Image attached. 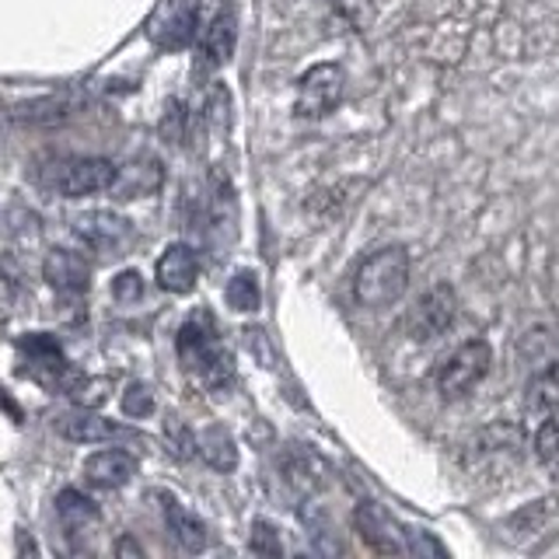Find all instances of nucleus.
I'll list each match as a JSON object with an SVG mask.
<instances>
[{
  "instance_id": "f03ea898",
  "label": "nucleus",
  "mask_w": 559,
  "mask_h": 559,
  "mask_svg": "<svg viewBox=\"0 0 559 559\" xmlns=\"http://www.w3.org/2000/svg\"><path fill=\"white\" fill-rule=\"evenodd\" d=\"M409 252L402 245H384L360 259L354 273V297L364 308H389L409 287Z\"/></svg>"
},
{
  "instance_id": "423d86ee",
  "label": "nucleus",
  "mask_w": 559,
  "mask_h": 559,
  "mask_svg": "<svg viewBox=\"0 0 559 559\" xmlns=\"http://www.w3.org/2000/svg\"><path fill=\"white\" fill-rule=\"evenodd\" d=\"M454 314H459V294H454L451 284H433L419 301L413 305V311L406 314V332L416 343H430L437 336H444L451 329Z\"/></svg>"
},
{
  "instance_id": "4468645a",
  "label": "nucleus",
  "mask_w": 559,
  "mask_h": 559,
  "mask_svg": "<svg viewBox=\"0 0 559 559\" xmlns=\"http://www.w3.org/2000/svg\"><path fill=\"white\" fill-rule=\"evenodd\" d=\"M162 182H165V165L151 154H140L127 168H116L112 192H119V200H144L162 189Z\"/></svg>"
},
{
  "instance_id": "b1692460",
  "label": "nucleus",
  "mask_w": 559,
  "mask_h": 559,
  "mask_svg": "<svg viewBox=\"0 0 559 559\" xmlns=\"http://www.w3.org/2000/svg\"><path fill=\"white\" fill-rule=\"evenodd\" d=\"M535 451H538L542 462H549V465L559 462V413L556 409L549 419H542V427L535 433Z\"/></svg>"
},
{
  "instance_id": "5701e85b",
  "label": "nucleus",
  "mask_w": 559,
  "mask_h": 559,
  "mask_svg": "<svg viewBox=\"0 0 559 559\" xmlns=\"http://www.w3.org/2000/svg\"><path fill=\"white\" fill-rule=\"evenodd\" d=\"M165 441L179 459H192V454H197V433H192L186 427V419H179V416L165 419Z\"/></svg>"
},
{
  "instance_id": "20e7f679",
  "label": "nucleus",
  "mask_w": 559,
  "mask_h": 559,
  "mask_svg": "<svg viewBox=\"0 0 559 559\" xmlns=\"http://www.w3.org/2000/svg\"><path fill=\"white\" fill-rule=\"evenodd\" d=\"M235 39H238V22L231 4L224 0H203L197 4V32H192V43L200 46V57L206 63H227L235 52Z\"/></svg>"
},
{
  "instance_id": "7ed1b4c3",
  "label": "nucleus",
  "mask_w": 559,
  "mask_h": 559,
  "mask_svg": "<svg viewBox=\"0 0 559 559\" xmlns=\"http://www.w3.org/2000/svg\"><path fill=\"white\" fill-rule=\"evenodd\" d=\"M346 92V74L340 63H314L308 67L301 81H297V98L294 112L301 119H325L329 112H336V105L343 102Z\"/></svg>"
},
{
  "instance_id": "bb28decb",
  "label": "nucleus",
  "mask_w": 559,
  "mask_h": 559,
  "mask_svg": "<svg viewBox=\"0 0 559 559\" xmlns=\"http://www.w3.org/2000/svg\"><path fill=\"white\" fill-rule=\"evenodd\" d=\"M249 546L259 556H270V552L280 556V552H284V546H280V538H276V528H273V524H266V521L252 524V542H249Z\"/></svg>"
},
{
  "instance_id": "cd10ccee",
  "label": "nucleus",
  "mask_w": 559,
  "mask_h": 559,
  "mask_svg": "<svg viewBox=\"0 0 559 559\" xmlns=\"http://www.w3.org/2000/svg\"><path fill=\"white\" fill-rule=\"evenodd\" d=\"M116 552H119V556H127V552L140 556V552H144V549H140V546H136V542H133V538H119V546H116Z\"/></svg>"
},
{
  "instance_id": "c85d7f7f",
  "label": "nucleus",
  "mask_w": 559,
  "mask_h": 559,
  "mask_svg": "<svg viewBox=\"0 0 559 559\" xmlns=\"http://www.w3.org/2000/svg\"><path fill=\"white\" fill-rule=\"evenodd\" d=\"M556 465H559V462H556Z\"/></svg>"
},
{
  "instance_id": "4be33fe9",
  "label": "nucleus",
  "mask_w": 559,
  "mask_h": 559,
  "mask_svg": "<svg viewBox=\"0 0 559 559\" xmlns=\"http://www.w3.org/2000/svg\"><path fill=\"white\" fill-rule=\"evenodd\" d=\"M287 476L297 489H314L322 486V465L311 451H294V459L287 462Z\"/></svg>"
},
{
  "instance_id": "9b49d317",
  "label": "nucleus",
  "mask_w": 559,
  "mask_h": 559,
  "mask_svg": "<svg viewBox=\"0 0 559 559\" xmlns=\"http://www.w3.org/2000/svg\"><path fill=\"white\" fill-rule=\"evenodd\" d=\"M57 433L67 437L74 444H105V441H119V437H130L133 430L116 424V419H105L95 409H74V413H63L57 416Z\"/></svg>"
},
{
  "instance_id": "2eb2a0df",
  "label": "nucleus",
  "mask_w": 559,
  "mask_h": 559,
  "mask_svg": "<svg viewBox=\"0 0 559 559\" xmlns=\"http://www.w3.org/2000/svg\"><path fill=\"white\" fill-rule=\"evenodd\" d=\"M84 476L92 486L102 489H119L136 476V459L122 448H102L84 462Z\"/></svg>"
},
{
  "instance_id": "dca6fc26",
  "label": "nucleus",
  "mask_w": 559,
  "mask_h": 559,
  "mask_svg": "<svg viewBox=\"0 0 559 559\" xmlns=\"http://www.w3.org/2000/svg\"><path fill=\"white\" fill-rule=\"evenodd\" d=\"M165 524H168V532L171 538L179 542V546L186 552H203L210 546V528H206V521L200 514H192L186 511L182 503H175L171 497H165Z\"/></svg>"
},
{
  "instance_id": "412c9836",
  "label": "nucleus",
  "mask_w": 559,
  "mask_h": 559,
  "mask_svg": "<svg viewBox=\"0 0 559 559\" xmlns=\"http://www.w3.org/2000/svg\"><path fill=\"white\" fill-rule=\"evenodd\" d=\"M224 297H227V305H231L235 311H245V314H249V311H259L262 294H259V280H255V273H252V270L235 273L231 280H227Z\"/></svg>"
},
{
  "instance_id": "39448f33",
  "label": "nucleus",
  "mask_w": 559,
  "mask_h": 559,
  "mask_svg": "<svg viewBox=\"0 0 559 559\" xmlns=\"http://www.w3.org/2000/svg\"><path fill=\"white\" fill-rule=\"evenodd\" d=\"M489 364H493V349H489V343L468 340L441 364V371H437V389H441L444 399H462L489 374Z\"/></svg>"
},
{
  "instance_id": "f8f14e48",
  "label": "nucleus",
  "mask_w": 559,
  "mask_h": 559,
  "mask_svg": "<svg viewBox=\"0 0 559 559\" xmlns=\"http://www.w3.org/2000/svg\"><path fill=\"white\" fill-rule=\"evenodd\" d=\"M154 280L168 294H189L200 280V255L182 241L168 245L162 259L154 262Z\"/></svg>"
},
{
  "instance_id": "a211bd4d",
  "label": "nucleus",
  "mask_w": 559,
  "mask_h": 559,
  "mask_svg": "<svg viewBox=\"0 0 559 559\" xmlns=\"http://www.w3.org/2000/svg\"><path fill=\"white\" fill-rule=\"evenodd\" d=\"M556 511H559V500L556 497H542L532 507H521V511H514L511 521H507V532H511V538L535 535Z\"/></svg>"
},
{
  "instance_id": "9d476101",
  "label": "nucleus",
  "mask_w": 559,
  "mask_h": 559,
  "mask_svg": "<svg viewBox=\"0 0 559 559\" xmlns=\"http://www.w3.org/2000/svg\"><path fill=\"white\" fill-rule=\"evenodd\" d=\"M74 235H78L84 245H92V249L116 255V252L122 249V245L130 241L133 227H130L127 217L112 214V210H92V214H81V217L74 221Z\"/></svg>"
},
{
  "instance_id": "1a4fd4ad",
  "label": "nucleus",
  "mask_w": 559,
  "mask_h": 559,
  "mask_svg": "<svg viewBox=\"0 0 559 559\" xmlns=\"http://www.w3.org/2000/svg\"><path fill=\"white\" fill-rule=\"evenodd\" d=\"M197 32V4L192 0H162L147 17V35L162 49H182Z\"/></svg>"
},
{
  "instance_id": "f3484780",
  "label": "nucleus",
  "mask_w": 559,
  "mask_h": 559,
  "mask_svg": "<svg viewBox=\"0 0 559 559\" xmlns=\"http://www.w3.org/2000/svg\"><path fill=\"white\" fill-rule=\"evenodd\" d=\"M197 454L217 472H231L238 465V448H235V437L227 433L224 427H206L197 437Z\"/></svg>"
},
{
  "instance_id": "ddd939ff",
  "label": "nucleus",
  "mask_w": 559,
  "mask_h": 559,
  "mask_svg": "<svg viewBox=\"0 0 559 559\" xmlns=\"http://www.w3.org/2000/svg\"><path fill=\"white\" fill-rule=\"evenodd\" d=\"M43 276L52 290L60 294H81L92 284V262H87L81 252L70 249H49L43 259Z\"/></svg>"
},
{
  "instance_id": "6ab92c4d",
  "label": "nucleus",
  "mask_w": 559,
  "mask_h": 559,
  "mask_svg": "<svg viewBox=\"0 0 559 559\" xmlns=\"http://www.w3.org/2000/svg\"><path fill=\"white\" fill-rule=\"evenodd\" d=\"M528 406L542 409V413L559 409V357L542 367L535 381L528 384Z\"/></svg>"
},
{
  "instance_id": "a878e982",
  "label": "nucleus",
  "mask_w": 559,
  "mask_h": 559,
  "mask_svg": "<svg viewBox=\"0 0 559 559\" xmlns=\"http://www.w3.org/2000/svg\"><path fill=\"white\" fill-rule=\"evenodd\" d=\"M122 409H127L130 419H144L154 413V395L147 384H130L127 395H122Z\"/></svg>"
},
{
  "instance_id": "393cba45",
  "label": "nucleus",
  "mask_w": 559,
  "mask_h": 559,
  "mask_svg": "<svg viewBox=\"0 0 559 559\" xmlns=\"http://www.w3.org/2000/svg\"><path fill=\"white\" fill-rule=\"evenodd\" d=\"M112 297L119 305H136L140 297H144V280H140V273L136 270H122L112 280Z\"/></svg>"
},
{
  "instance_id": "f257e3e1",
  "label": "nucleus",
  "mask_w": 559,
  "mask_h": 559,
  "mask_svg": "<svg viewBox=\"0 0 559 559\" xmlns=\"http://www.w3.org/2000/svg\"><path fill=\"white\" fill-rule=\"evenodd\" d=\"M175 346H179L182 367L189 374H197L206 389H221V384L235 378V357H231V349L224 346L217 319L206 308H197L182 322Z\"/></svg>"
},
{
  "instance_id": "6e6552de",
  "label": "nucleus",
  "mask_w": 559,
  "mask_h": 559,
  "mask_svg": "<svg viewBox=\"0 0 559 559\" xmlns=\"http://www.w3.org/2000/svg\"><path fill=\"white\" fill-rule=\"evenodd\" d=\"M354 528L364 538V546L378 556H402L406 552V532L402 524L384 511L381 503H360L354 511Z\"/></svg>"
},
{
  "instance_id": "aec40b11",
  "label": "nucleus",
  "mask_w": 559,
  "mask_h": 559,
  "mask_svg": "<svg viewBox=\"0 0 559 559\" xmlns=\"http://www.w3.org/2000/svg\"><path fill=\"white\" fill-rule=\"evenodd\" d=\"M57 514L70 532H78V528H84V524L98 521V507L87 500L81 489H63V493L57 497Z\"/></svg>"
},
{
  "instance_id": "0eeeda50",
  "label": "nucleus",
  "mask_w": 559,
  "mask_h": 559,
  "mask_svg": "<svg viewBox=\"0 0 559 559\" xmlns=\"http://www.w3.org/2000/svg\"><path fill=\"white\" fill-rule=\"evenodd\" d=\"M112 182H116V165L109 162V157H70V162L60 165L57 179H52L57 192L67 200L109 192Z\"/></svg>"
}]
</instances>
